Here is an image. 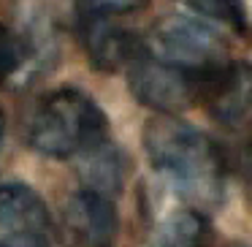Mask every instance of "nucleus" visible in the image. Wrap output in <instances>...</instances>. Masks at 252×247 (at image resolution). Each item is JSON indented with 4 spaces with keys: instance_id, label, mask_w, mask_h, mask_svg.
<instances>
[{
    "instance_id": "1",
    "label": "nucleus",
    "mask_w": 252,
    "mask_h": 247,
    "mask_svg": "<svg viewBox=\"0 0 252 247\" xmlns=\"http://www.w3.org/2000/svg\"><path fill=\"white\" fill-rule=\"evenodd\" d=\"M144 147L152 166L187 201L212 207L222 198L228 176L225 155L195 125L163 114L147 125Z\"/></svg>"
},
{
    "instance_id": "2",
    "label": "nucleus",
    "mask_w": 252,
    "mask_h": 247,
    "mask_svg": "<svg viewBox=\"0 0 252 247\" xmlns=\"http://www.w3.org/2000/svg\"><path fill=\"white\" fill-rule=\"evenodd\" d=\"M109 120L93 95L79 87H63L38 104L28 125V141L46 158H76L103 147Z\"/></svg>"
},
{
    "instance_id": "3",
    "label": "nucleus",
    "mask_w": 252,
    "mask_h": 247,
    "mask_svg": "<svg viewBox=\"0 0 252 247\" xmlns=\"http://www.w3.org/2000/svg\"><path fill=\"white\" fill-rule=\"evenodd\" d=\"M228 66L230 60L214 63V66L176 63L168 57L152 55L141 46L138 57L127 66V82L138 104L158 109L163 114H174L192 104H206L212 87Z\"/></svg>"
},
{
    "instance_id": "4",
    "label": "nucleus",
    "mask_w": 252,
    "mask_h": 247,
    "mask_svg": "<svg viewBox=\"0 0 252 247\" xmlns=\"http://www.w3.org/2000/svg\"><path fill=\"white\" fill-rule=\"evenodd\" d=\"M125 14L79 8V38L90 63L100 71L127 68L138 57L144 38L122 22Z\"/></svg>"
},
{
    "instance_id": "5",
    "label": "nucleus",
    "mask_w": 252,
    "mask_h": 247,
    "mask_svg": "<svg viewBox=\"0 0 252 247\" xmlns=\"http://www.w3.org/2000/svg\"><path fill=\"white\" fill-rule=\"evenodd\" d=\"M0 247H52V214L28 185H0Z\"/></svg>"
},
{
    "instance_id": "6",
    "label": "nucleus",
    "mask_w": 252,
    "mask_h": 247,
    "mask_svg": "<svg viewBox=\"0 0 252 247\" xmlns=\"http://www.w3.org/2000/svg\"><path fill=\"white\" fill-rule=\"evenodd\" d=\"M65 231L73 247H111L117 236V209L106 193L82 190L65 207Z\"/></svg>"
},
{
    "instance_id": "7",
    "label": "nucleus",
    "mask_w": 252,
    "mask_h": 247,
    "mask_svg": "<svg viewBox=\"0 0 252 247\" xmlns=\"http://www.w3.org/2000/svg\"><path fill=\"white\" fill-rule=\"evenodd\" d=\"M250 71L244 63H233L222 71L217 84L212 87L206 98V111H212L214 120L225 122V125H239L247 117V106H250Z\"/></svg>"
},
{
    "instance_id": "8",
    "label": "nucleus",
    "mask_w": 252,
    "mask_h": 247,
    "mask_svg": "<svg viewBox=\"0 0 252 247\" xmlns=\"http://www.w3.org/2000/svg\"><path fill=\"white\" fill-rule=\"evenodd\" d=\"M209 234V223L198 209H176L163 217L144 247H203Z\"/></svg>"
},
{
    "instance_id": "9",
    "label": "nucleus",
    "mask_w": 252,
    "mask_h": 247,
    "mask_svg": "<svg viewBox=\"0 0 252 247\" xmlns=\"http://www.w3.org/2000/svg\"><path fill=\"white\" fill-rule=\"evenodd\" d=\"M185 6H190L195 14L203 19L220 22L230 28L233 33L244 35L247 33V6L244 0H182Z\"/></svg>"
},
{
    "instance_id": "10",
    "label": "nucleus",
    "mask_w": 252,
    "mask_h": 247,
    "mask_svg": "<svg viewBox=\"0 0 252 247\" xmlns=\"http://www.w3.org/2000/svg\"><path fill=\"white\" fill-rule=\"evenodd\" d=\"M25 60V46L8 28L0 25V84L8 82Z\"/></svg>"
},
{
    "instance_id": "11",
    "label": "nucleus",
    "mask_w": 252,
    "mask_h": 247,
    "mask_svg": "<svg viewBox=\"0 0 252 247\" xmlns=\"http://www.w3.org/2000/svg\"><path fill=\"white\" fill-rule=\"evenodd\" d=\"M3 133H6V117L0 111V144H3Z\"/></svg>"
}]
</instances>
